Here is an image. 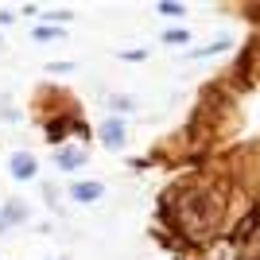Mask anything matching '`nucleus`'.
<instances>
[{"label":"nucleus","mask_w":260,"mask_h":260,"mask_svg":"<svg viewBox=\"0 0 260 260\" xmlns=\"http://www.w3.org/2000/svg\"><path fill=\"white\" fill-rule=\"evenodd\" d=\"M8 171L16 175V179H35V171H39V167H35V155L16 152V155L8 159Z\"/></svg>","instance_id":"5"},{"label":"nucleus","mask_w":260,"mask_h":260,"mask_svg":"<svg viewBox=\"0 0 260 260\" xmlns=\"http://www.w3.org/2000/svg\"><path fill=\"white\" fill-rule=\"evenodd\" d=\"M27 214H31V210H27V202L8 198V202L0 206V233H4V229H12V225H23V221H27Z\"/></svg>","instance_id":"2"},{"label":"nucleus","mask_w":260,"mask_h":260,"mask_svg":"<svg viewBox=\"0 0 260 260\" xmlns=\"http://www.w3.org/2000/svg\"><path fill=\"white\" fill-rule=\"evenodd\" d=\"M124 140H128V132H124V120L120 117L101 120V144L105 148H124Z\"/></svg>","instance_id":"4"},{"label":"nucleus","mask_w":260,"mask_h":260,"mask_svg":"<svg viewBox=\"0 0 260 260\" xmlns=\"http://www.w3.org/2000/svg\"><path fill=\"white\" fill-rule=\"evenodd\" d=\"M159 12H163V16H183V4H159Z\"/></svg>","instance_id":"9"},{"label":"nucleus","mask_w":260,"mask_h":260,"mask_svg":"<svg viewBox=\"0 0 260 260\" xmlns=\"http://www.w3.org/2000/svg\"><path fill=\"white\" fill-rule=\"evenodd\" d=\"M66 194H70V202H98L101 194H105V183L101 179H78V183H70L66 186Z\"/></svg>","instance_id":"1"},{"label":"nucleus","mask_w":260,"mask_h":260,"mask_svg":"<svg viewBox=\"0 0 260 260\" xmlns=\"http://www.w3.org/2000/svg\"><path fill=\"white\" fill-rule=\"evenodd\" d=\"M54 167H62V171H78V167H86V152H82V148H62V152L54 155Z\"/></svg>","instance_id":"6"},{"label":"nucleus","mask_w":260,"mask_h":260,"mask_svg":"<svg viewBox=\"0 0 260 260\" xmlns=\"http://www.w3.org/2000/svg\"><path fill=\"white\" fill-rule=\"evenodd\" d=\"M186 39H190V31H183V27H171V31H163V43H186Z\"/></svg>","instance_id":"8"},{"label":"nucleus","mask_w":260,"mask_h":260,"mask_svg":"<svg viewBox=\"0 0 260 260\" xmlns=\"http://www.w3.org/2000/svg\"><path fill=\"white\" fill-rule=\"evenodd\" d=\"M31 39H35V43H58V39H66V31H62V27H54V23H39V27L31 31Z\"/></svg>","instance_id":"7"},{"label":"nucleus","mask_w":260,"mask_h":260,"mask_svg":"<svg viewBox=\"0 0 260 260\" xmlns=\"http://www.w3.org/2000/svg\"><path fill=\"white\" fill-rule=\"evenodd\" d=\"M66 132H82V136H86V124H82L78 117H54V120H47V140H51V144H58Z\"/></svg>","instance_id":"3"}]
</instances>
